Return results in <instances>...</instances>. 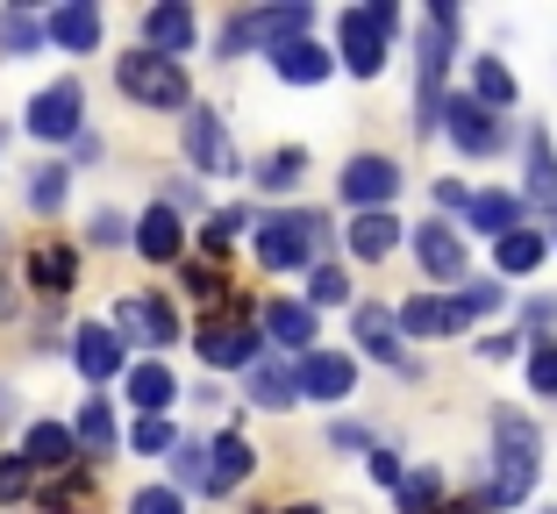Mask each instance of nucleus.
<instances>
[{
  "label": "nucleus",
  "mask_w": 557,
  "mask_h": 514,
  "mask_svg": "<svg viewBox=\"0 0 557 514\" xmlns=\"http://www.w3.org/2000/svg\"><path fill=\"white\" fill-rule=\"evenodd\" d=\"M436 514H479V507H436Z\"/></svg>",
  "instance_id": "obj_53"
},
{
  "label": "nucleus",
  "mask_w": 557,
  "mask_h": 514,
  "mask_svg": "<svg viewBox=\"0 0 557 514\" xmlns=\"http://www.w3.org/2000/svg\"><path fill=\"white\" fill-rule=\"evenodd\" d=\"M186 158H194V172H236V143L214 108H186Z\"/></svg>",
  "instance_id": "obj_11"
},
{
  "label": "nucleus",
  "mask_w": 557,
  "mask_h": 514,
  "mask_svg": "<svg viewBox=\"0 0 557 514\" xmlns=\"http://www.w3.org/2000/svg\"><path fill=\"white\" fill-rule=\"evenodd\" d=\"M8 415H15V393H8V386H0V422H8Z\"/></svg>",
  "instance_id": "obj_52"
},
{
  "label": "nucleus",
  "mask_w": 557,
  "mask_h": 514,
  "mask_svg": "<svg viewBox=\"0 0 557 514\" xmlns=\"http://www.w3.org/2000/svg\"><path fill=\"white\" fill-rule=\"evenodd\" d=\"M394 243H400V222L386 215V208H379V215H358L350 222V250H358V258H394Z\"/></svg>",
  "instance_id": "obj_30"
},
{
  "label": "nucleus",
  "mask_w": 557,
  "mask_h": 514,
  "mask_svg": "<svg viewBox=\"0 0 557 514\" xmlns=\"http://www.w3.org/2000/svg\"><path fill=\"white\" fill-rule=\"evenodd\" d=\"M50 43H65V50H94L100 43V8L94 0H72V8H58V15L44 22Z\"/></svg>",
  "instance_id": "obj_25"
},
{
  "label": "nucleus",
  "mask_w": 557,
  "mask_h": 514,
  "mask_svg": "<svg viewBox=\"0 0 557 514\" xmlns=\"http://www.w3.org/2000/svg\"><path fill=\"white\" fill-rule=\"evenodd\" d=\"M22 457H29V472H50V479H58V472L79 465V436H72L65 422H36L29 443H22Z\"/></svg>",
  "instance_id": "obj_18"
},
{
  "label": "nucleus",
  "mask_w": 557,
  "mask_h": 514,
  "mask_svg": "<svg viewBox=\"0 0 557 514\" xmlns=\"http://www.w3.org/2000/svg\"><path fill=\"white\" fill-rule=\"evenodd\" d=\"M72 436H79V457H108V450H115V415H108V400H86L79 422H72Z\"/></svg>",
  "instance_id": "obj_32"
},
{
  "label": "nucleus",
  "mask_w": 557,
  "mask_h": 514,
  "mask_svg": "<svg viewBox=\"0 0 557 514\" xmlns=\"http://www.w3.org/2000/svg\"><path fill=\"white\" fill-rule=\"evenodd\" d=\"M129 443L144 450V457H164V450H180V429H172L164 415H144V422H136V436H129Z\"/></svg>",
  "instance_id": "obj_39"
},
{
  "label": "nucleus",
  "mask_w": 557,
  "mask_h": 514,
  "mask_svg": "<svg viewBox=\"0 0 557 514\" xmlns=\"http://www.w3.org/2000/svg\"><path fill=\"white\" fill-rule=\"evenodd\" d=\"M472 322V300L465 293H422L400 308V336H458Z\"/></svg>",
  "instance_id": "obj_13"
},
{
  "label": "nucleus",
  "mask_w": 557,
  "mask_h": 514,
  "mask_svg": "<svg viewBox=\"0 0 557 514\" xmlns=\"http://www.w3.org/2000/svg\"><path fill=\"white\" fill-rule=\"evenodd\" d=\"M322 236H329V222L314 215V208L272 215V222H258V265L264 272H294V265H308L314 250H322Z\"/></svg>",
  "instance_id": "obj_2"
},
{
  "label": "nucleus",
  "mask_w": 557,
  "mask_h": 514,
  "mask_svg": "<svg viewBox=\"0 0 557 514\" xmlns=\"http://www.w3.org/2000/svg\"><path fill=\"white\" fill-rule=\"evenodd\" d=\"M350 329H358V343L372 350L379 365H400V372H408V350H400V315H394V308H379V300H364L358 315H350Z\"/></svg>",
  "instance_id": "obj_15"
},
{
  "label": "nucleus",
  "mask_w": 557,
  "mask_h": 514,
  "mask_svg": "<svg viewBox=\"0 0 557 514\" xmlns=\"http://www.w3.org/2000/svg\"><path fill=\"white\" fill-rule=\"evenodd\" d=\"M250 400L258 408H300V365H286V358H258L250 365Z\"/></svg>",
  "instance_id": "obj_21"
},
{
  "label": "nucleus",
  "mask_w": 557,
  "mask_h": 514,
  "mask_svg": "<svg viewBox=\"0 0 557 514\" xmlns=\"http://www.w3.org/2000/svg\"><path fill=\"white\" fill-rule=\"evenodd\" d=\"M472 100H479V108H493V115L515 108V72L500 65V58H472Z\"/></svg>",
  "instance_id": "obj_31"
},
{
  "label": "nucleus",
  "mask_w": 557,
  "mask_h": 514,
  "mask_svg": "<svg viewBox=\"0 0 557 514\" xmlns=\"http://www.w3.org/2000/svg\"><path fill=\"white\" fill-rule=\"evenodd\" d=\"M36 43H44V22H29L22 8H8V15H0V50H36Z\"/></svg>",
  "instance_id": "obj_40"
},
{
  "label": "nucleus",
  "mask_w": 557,
  "mask_h": 514,
  "mask_svg": "<svg viewBox=\"0 0 557 514\" xmlns=\"http://www.w3.org/2000/svg\"><path fill=\"white\" fill-rule=\"evenodd\" d=\"M258 514H322V507H308V500H300V507H258Z\"/></svg>",
  "instance_id": "obj_51"
},
{
  "label": "nucleus",
  "mask_w": 557,
  "mask_h": 514,
  "mask_svg": "<svg viewBox=\"0 0 557 514\" xmlns=\"http://www.w3.org/2000/svg\"><path fill=\"white\" fill-rule=\"evenodd\" d=\"M300 165H308V150H300V143L272 150V158H264V165H258V186H264V193H286V186L300 179Z\"/></svg>",
  "instance_id": "obj_35"
},
{
  "label": "nucleus",
  "mask_w": 557,
  "mask_h": 514,
  "mask_svg": "<svg viewBox=\"0 0 557 514\" xmlns=\"http://www.w3.org/2000/svg\"><path fill=\"white\" fill-rule=\"evenodd\" d=\"M465 300H472V315H486V308H500V286H465Z\"/></svg>",
  "instance_id": "obj_50"
},
{
  "label": "nucleus",
  "mask_w": 557,
  "mask_h": 514,
  "mask_svg": "<svg viewBox=\"0 0 557 514\" xmlns=\"http://www.w3.org/2000/svg\"><path fill=\"white\" fill-rule=\"evenodd\" d=\"M186 286H194L200 300H214V293H222V286H230V272L214 265V258H200V265H186Z\"/></svg>",
  "instance_id": "obj_43"
},
{
  "label": "nucleus",
  "mask_w": 557,
  "mask_h": 514,
  "mask_svg": "<svg viewBox=\"0 0 557 514\" xmlns=\"http://www.w3.org/2000/svg\"><path fill=\"white\" fill-rule=\"evenodd\" d=\"M436 208H443V215H465V208H472V193H465L458 179H443L436 186Z\"/></svg>",
  "instance_id": "obj_49"
},
{
  "label": "nucleus",
  "mask_w": 557,
  "mask_h": 514,
  "mask_svg": "<svg viewBox=\"0 0 557 514\" xmlns=\"http://www.w3.org/2000/svg\"><path fill=\"white\" fill-rule=\"evenodd\" d=\"M443 122H450L458 150H472V158H493V150L508 143V122L493 115V108H479L472 93H450V100H443Z\"/></svg>",
  "instance_id": "obj_10"
},
{
  "label": "nucleus",
  "mask_w": 557,
  "mask_h": 514,
  "mask_svg": "<svg viewBox=\"0 0 557 514\" xmlns=\"http://www.w3.org/2000/svg\"><path fill=\"white\" fill-rule=\"evenodd\" d=\"M550 514H557V507H550Z\"/></svg>",
  "instance_id": "obj_54"
},
{
  "label": "nucleus",
  "mask_w": 557,
  "mask_h": 514,
  "mask_svg": "<svg viewBox=\"0 0 557 514\" xmlns=\"http://www.w3.org/2000/svg\"><path fill=\"white\" fill-rule=\"evenodd\" d=\"M264 329H272V343L308 350L314 343V308L308 300H272V308H264Z\"/></svg>",
  "instance_id": "obj_29"
},
{
  "label": "nucleus",
  "mask_w": 557,
  "mask_h": 514,
  "mask_svg": "<svg viewBox=\"0 0 557 514\" xmlns=\"http://www.w3.org/2000/svg\"><path fill=\"white\" fill-rule=\"evenodd\" d=\"M29 279H36V293H44V300H65L72 286H79V258H72L65 243H36L29 250Z\"/></svg>",
  "instance_id": "obj_22"
},
{
  "label": "nucleus",
  "mask_w": 557,
  "mask_h": 514,
  "mask_svg": "<svg viewBox=\"0 0 557 514\" xmlns=\"http://www.w3.org/2000/svg\"><path fill=\"white\" fill-rule=\"evenodd\" d=\"M115 336H122V343H144V350H172V343H180V315H172V300H164V293H122Z\"/></svg>",
  "instance_id": "obj_6"
},
{
  "label": "nucleus",
  "mask_w": 557,
  "mask_h": 514,
  "mask_svg": "<svg viewBox=\"0 0 557 514\" xmlns=\"http://www.w3.org/2000/svg\"><path fill=\"white\" fill-rule=\"evenodd\" d=\"M529 200L557 215V158H550V136H529Z\"/></svg>",
  "instance_id": "obj_34"
},
{
  "label": "nucleus",
  "mask_w": 557,
  "mask_h": 514,
  "mask_svg": "<svg viewBox=\"0 0 557 514\" xmlns=\"http://www.w3.org/2000/svg\"><path fill=\"white\" fill-rule=\"evenodd\" d=\"M172 465H180L186 486H208V450H200V443H180V450H172Z\"/></svg>",
  "instance_id": "obj_44"
},
{
  "label": "nucleus",
  "mask_w": 557,
  "mask_h": 514,
  "mask_svg": "<svg viewBox=\"0 0 557 514\" xmlns=\"http://www.w3.org/2000/svg\"><path fill=\"white\" fill-rule=\"evenodd\" d=\"M115 79H122V93L144 100V108H186V72H180V58L129 50V58L115 65Z\"/></svg>",
  "instance_id": "obj_5"
},
{
  "label": "nucleus",
  "mask_w": 557,
  "mask_h": 514,
  "mask_svg": "<svg viewBox=\"0 0 557 514\" xmlns=\"http://www.w3.org/2000/svg\"><path fill=\"white\" fill-rule=\"evenodd\" d=\"M186 43H194V15H186L180 0H164V8H150V15H144V50H158V58H180Z\"/></svg>",
  "instance_id": "obj_24"
},
{
  "label": "nucleus",
  "mask_w": 557,
  "mask_h": 514,
  "mask_svg": "<svg viewBox=\"0 0 557 514\" xmlns=\"http://www.w3.org/2000/svg\"><path fill=\"white\" fill-rule=\"evenodd\" d=\"M358 386V365H350L344 350H308L300 358V393L308 400H344Z\"/></svg>",
  "instance_id": "obj_16"
},
{
  "label": "nucleus",
  "mask_w": 557,
  "mask_h": 514,
  "mask_svg": "<svg viewBox=\"0 0 557 514\" xmlns=\"http://www.w3.org/2000/svg\"><path fill=\"white\" fill-rule=\"evenodd\" d=\"M436 507H443V479H436V472L400 479V514H436Z\"/></svg>",
  "instance_id": "obj_37"
},
{
  "label": "nucleus",
  "mask_w": 557,
  "mask_h": 514,
  "mask_svg": "<svg viewBox=\"0 0 557 514\" xmlns=\"http://www.w3.org/2000/svg\"><path fill=\"white\" fill-rule=\"evenodd\" d=\"M250 472H258V450H250L236 429L208 443V493H236V486H244Z\"/></svg>",
  "instance_id": "obj_20"
},
{
  "label": "nucleus",
  "mask_w": 557,
  "mask_h": 514,
  "mask_svg": "<svg viewBox=\"0 0 557 514\" xmlns=\"http://www.w3.org/2000/svg\"><path fill=\"white\" fill-rule=\"evenodd\" d=\"M329 450H364V457H372V429H358V422H329Z\"/></svg>",
  "instance_id": "obj_46"
},
{
  "label": "nucleus",
  "mask_w": 557,
  "mask_h": 514,
  "mask_svg": "<svg viewBox=\"0 0 557 514\" xmlns=\"http://www.w3.org/2000/svg\"><path fill=\"white\" fill-rule=\"evenodd\" d=\"M180 243H186V236H180V215H172V208L158 200V208L136 222V250H144L150 265H172V258H180Z\"/></svg>",
  "instance_id": "obj_27"
},
{
  "label": "nucleus",
  "mask_w": 557,
  "mask_h": 514,
  "mask_svg": "<svg viewBox=\"0 0 557 514\" xmlns=\"http://www.w3.org/2000/svg\"><path fill=\"white\" fill-rule=\"evenodd\" d=\"M536 472H543L536 422L500 408V415H493V493L479 500V507H522V500L536 493Z\"/></svg>",
  "instance_id": "obj_1"
},
{
  "label": "nucleus",
  "mask_w": 557,
  "mask_h": 514,
  "mask_svg": "<svg viewBox=\"0 0 557 514\" xmlns=\"http://www.w3.org/2000/svg\"><path fill=\"white\" fill-rule=\"evenodd\" d=\"M194 350L208 358L214 372H250V365H258V329H250L244 315H230V322L214 315V322H200V343Z\"/></svg>",
  "instance_id": "obj_9"
},
{
  "label": "nucleus",
  "mask_w": 557,
  "mask_h": 514,
  "mask_svg": "<svg viewBox=\"0 0 557 514\" xmlns=\"http://www.w3.org/2000/svg\"><path fill=\"white\" fill-rule=\"evenodd\" d=\"M308 8L300 0H286V8H258V15H236L230 29L214 36V58H236V50H250V43H264V50H278V43H300L308 36Z\"/></svg>",
  "instance_id": "obj_3"
},
{
  "label": "nucleus",
  "mask_w": 557,
  "mask_h": 514,
  "mask_svg": "<svg viewBox=\"0 0 557 514\" xmlns=\"http://www.w3.org/2000/svg\"><path fill=\"white\" fill-rule=\"evenodd\" d=\"M86 236H94V243L108 250V243H122V236H129V222H122L115 208H100V215H94V229H86Z\"/></svg>",
  "instance_id": "obj_47"
},
{
  "label": "nucleus",
  "mask_w": 557,
  "mask_h": 514,
  "mask_svg": "<svg viewBox=\"0 0 557 514\" xmlns=\"http://www.w3.org/2000/svg\"><path fill=\"white\" fill-rule=\"evenodd\" d=\"M529 386H536L543 400L557 393V343H536V358H529Z\"/></svg>",
  "instance_id": "obj_41"
},
{
  "label": "nucleus",
  "mask_w": 557,
  "mask_h": 514,
  "mask_svg": "<svg viewBox=\"0 0 557 514\" xmlns=\"http://www.w3.org/2000/svg\"><path fill=\"white\" fill-rule=\"evenodd\" d=\"M36 507H44V514H100V486H94V465H72V472H58V479H44V493H36Z\"/></svg>",
  "instance_id": "obj_17"
},
{
  "label": "nucleus",
  "mask_w": 557,
  "mask_h": 514,
  "mask_svg": "<svg viewBox=\"0 0 557 514\" xmlns=\"http://www.w3.org/2000/svg\"><path fill=\"white\" fill-rule=\"evenodd\" d=\"M272 72H278L286 86H322L329 72H336V58H329L322 43H308V36H300V43H278V50H272Z\"/></svg>",
  "instance_id": "obj_23"
},
{
  "label": "nucleus",
  "mask_w": 557,
  "mask_h": 514,
  "mask_svg": "<svg viewBox=\"0 0 557 514\" xmlns=\"http://www.w3.org/2000/svg\"><path fill=\"white\" fill-rule=\"evenodd\" d=\"M372 479H379V486H400V479H408V472H400V457H394L386 443H372Z\"/></svg>",
  "instance_id": "obj_48"
},
{
  "label": "nucleus",
  "mask_w": 557,
  "mask_h": 514,
  "mask_svg": "<svg viewBox=\"0 0 557 514\" xmlns=\"http://www.w3.org/2000/svg\"><path fill=\"white\" fill-rule=\"evenodd\" d=\"M79 108H86L79 79L44 86V93L29 100V136H36V143H79Z\"/></svg>",
  "instance_id": "obj_7"
},
{
  "label": "nucleus",
  "mask_w": 557,
  "mask_h": 514,
  "mask_svg": "<svg viewBox=\"0 0 557 514\" xmlns=\"http://www.w3.org/2000/svg\"><path fill=\"white\" fill-rule=\"evenodd\" d=\"M344 300H350V272H344V265H314L308 308H344Z\"/></svg>",
  "instance_id": "obj_38"
},
{
  "label": "nucleus",
  "mask_w": 557,
  "mask_h": 514,
  "mask_svg": "<svg viewBox=\"0 0 557 514\" xmlns=\"http://www.w3.org/2000/svg\"><path fill=\"white\" fill-rule=\"evenodd\" d=\"M465 222H472V229H486L493 243H500V236H515V229H522V193H472Z\"/></svg>",
  "instance_id": "obj_28"
},
{
  "label": "nucleus",
  "mask_w": 557,
  "mask_h": 514,
  "mask_svg": "<svg viewBox=\"0 0 557 514\" xmlns=\"http://www.w3.org/2000/svg\"><path fill=\"white\" fill-rule=\"evenodd\" d=\"M129 400L144 408V415H164V408L180 400V379H172V365H164V358H144V365L129 372Z\"/></svg>",
  "instance_id": "obj_26"
},
{
  "label": "nucleus",
  "mask_w": 557,
  "mask_h": 514,
  "mask_svg": "<svg viewBox=\"0 0 557 514\" xmlns=\"http://www.w3.org/2000/svg\"><path fill=\"white\" fill-rule=\"evenodd\" d=\"M65 193H72V172L65 165H44L29 179V208H36V215H58V208H65Z\"/></svg>",
  "instance_id": "obj_36"
},
{
  "label": "nucleus",
  "mask_w": 557,
  "mask_h": 514,
  "mask_svg": "<svg viewBox=\"0 0 557 514\" xmlns=\"http://www.w3.org/2000/svg\"><path fill=\"white\" fill-rule=\"evenodd\" d=\"M543 250H550V243H543L536 229L500 236V243H493V258H500V279H508V272H515V279H522V272H536V265H543Z\"/></svg>",
  "instance_id": "obj_33"
},
{
  "label": "nucleus",
  "mask_w": 557,
  "mask_h": 514,
  "mask_svg": "<svg viewBox=\"0 0 557 514\" xmlns=\"http://www.w3.org/2000/svg\"><path fill=\"white\" fill-rule=\"evenodd\" d=\"M129 514H186V500L172 493V486H144V493L129 500Z\"/></svg>",
  "instance_id": "obj_42"
},
{
  "label": "nucleus",
  "mask_w": 557,
  "mask_h": 514,
  "mask_svg": "<svg viewBox=\"0 0 557 514\" xmlns=\"http://www.w3.org/2000/svg\"><path fill=\"white\" fill-rule=\"evenodd\" d=\"M29 493V457H0V500Z\"/></svg>",
  "instance_id": "obj_45"
},
{
  "label": "nucleus",
  "mask_w": 557,
  "mask_h": 514,
  "mask_svg": "<svg viewBox=\"0 0 557 514\" xmlns=\"http://www.w3.org/2000/svg\"><path fill=\"white\" fill-rule=\"evenodd\" d=\"M72 358H79V372H86L94 386H108V379L122 372V336L108 329V322H86V329L72 336Z\"/></svg>",
  "instance_id": "obj_19"
},
{
  "label": "nucleus",
  "mask_w": 557,
  "mask_h": 514,
  "mask_svg": "<svg viewBox=\"0 0 557 514\" xmlns=\"http://www.w3.org/2000/svg\"><path fill=\"white\" fill-rule=\"evenodd\" d=\"M336 186H344V200L358 208V215H379V208L400 193V165H394V158H379V150H358Z\"/></svg>",
  "instance_id": "obj_8"
},
{
  "label": "nucleus",
  "mask_w": 557,
  "mask_h": 514,
  "mask_svg": "<svg viewBox=\"0 0 557 514\" xmlns=\"http://www.w3.org/2000/svg\"><path fill=\"white\" fill-rule=\"evenodd\" d=\"M450 36H458V8H450V0H436V8H429V29H422V50H414V58H422V129H443V65H450Z\"/></svg>",
  "instance_id": "obj_4"
},
{
  "label": "nucleus",
  "mask_w": 557,
  "mask_h": 514,
  "mask_svg": "<svg viewBox=\"0 0 557 514\" xmlns=\"http://www.w3.org/2000/svg\"><path fill=\"white\" fill-rule=\"evenodd\" d=\"M336 36H344V65L358 72V79H372V72L386 65V22H379L372 8H350V15L336 22Z\"/></svg>",
  "instance_id": "obj_14"
},
{
  "label": "nucleus",
  "mask_w": 557,
  "mask_h": 514,
  "mask_svg": "<svg viewBox=\"0 0 557 514\" xmlns=\"http://www.w3.org/2000/svg\"><path fill=\"white\" fill-rule=\"evenodd\" d=\"M414 250H422V272L436 286H465V265H472V258H465V236L450 229V222H422V229H414Z\"/></svg>",
  "instance_id": "obj_12"
}]
</instances>
